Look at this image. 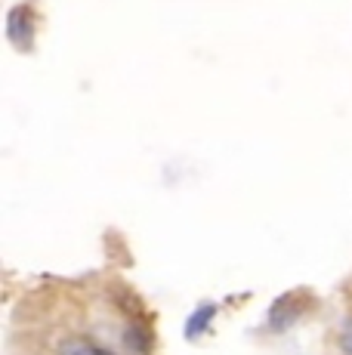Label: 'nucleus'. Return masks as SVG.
Segmentation results:
<instances>
[{"label": "nucleus", "instance_id": "2", "mask_svg": "<svg viewBox=\"0 0 352 355\" xmlns=\"http://www.w3.org/2000/svg\"><path fill=\"white\" fill-rule=\"evenodd\" d=\"M213 315H216V306H213V303L198 306V309L188 315V322H186V337H188V340H198L201 334L207 331V324L213 322Z\"/></svg>", "mask_w": 352, "mask_h": 355}, {"label": "nucleus", "instance_id": "4", "mask_svg": "<svg viewBox=\"0 0 352 355\" xmlns=\"http://www.w3.org/2000/svg\"><path fill=\"white\" fill-rule=\"evenodd\" d=\"M340 349H343V355H352V322H346V327H343V334H340Z\"/></svg>", "mask_w": 352, "mask_h": 355}, {"label": "nucleus", "instance_id": "3", "mask_svg": "<svg viewBox=\"0 0 352 355\" xmlns=\"http://www.w3.org/2000/svg\"><path fill=\"white\" fill-rule=\"evenodd\" d=\"M59 355H112L103 346H93L90 340H80V337H69L62 346H59Z\"/></svg>", "mask_w": 352, "mask_h": 355}, {"label": "nucleus", "instance_id": "1", "mask_svg": "<svg viewBox=\"0 0 352 355\" xmlns=\"http://www.w3.org/2000/svg\"><path fill=\"white\" fill-rule=\"evenodd\" d=\"M297 293H284L272 303V309H269V327L272 331H288L290 324L300 318V309H297Z\"/></svg>", "mask_w": 352, "mask_h": 355}]
</instances>
